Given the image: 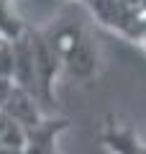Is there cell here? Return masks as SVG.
Here are the masks:
<instances>
[{"mask_svg":"<svg viewBox=\"0 0 146 154\" xmlns=\"http://www.w3.org/2000/svg\"><path fill=\"white\" fill-rule=\"evenodd\" d=\"M100 141L113 154H146V144L138 139V134L115 113H108L103 121Z\"/></svg>","mask_w":146,"mask_h":154,"instance_id":"cell-2","label":"cell"},{"mask_svg":"<svg viewBox=\"0 0 146 154\" xmlns=\"http://www.w3.org/2000/svg\"><path fill=\"white\" fill-rule=\"evenodd\" d=\"M0 77H13V38L0 33Z\"/></svg>","mask_w":146,"mask_h":154,"instance_id":"cell-3","label":"cell"},{"mask_svg":"<svg viewBox=\"0 0 146 154\" xmlns=\"http://www.w3.org/2000/svg\"><path fill=\"white\" fill-rule=\"evenodd\" d=\"M46 38L51 49L56 51L62 62V72L69 77L80 80V82H90L100 72V57H97V46L92 44V38L82 31L80 26L72 23H56V26L46 28Z\"/></svg>","mask_w":146,"mask_h":154,"instance_id":"cell-1","label":"cell"}]
</instances>
